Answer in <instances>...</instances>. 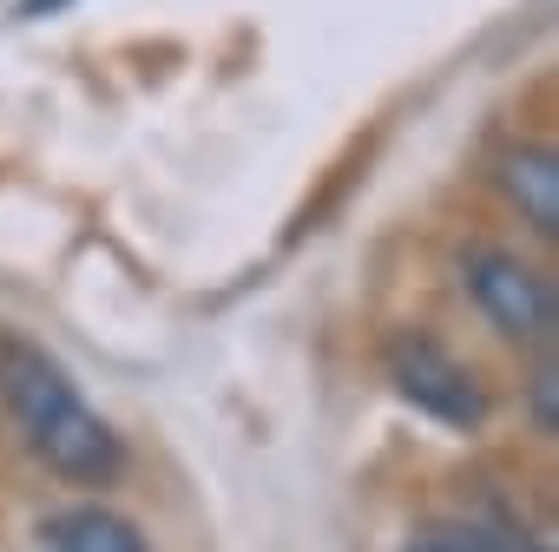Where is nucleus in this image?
<instances>
[{"mask_svg": "<svg viewBox=\"0 0 559 552\" xmlns=\"http://www.w3.org/2000/svg\"><path fill=\"white\" fill-rule=\"evenodd\" d=\"M0 401H8L27 454L67 487H106L126 467L112 421L80 395V382L27 336H0Z\"/></svg>", "mask_w": 559, "mask_h": 552, "instance_id": "nucleus-1", "label": "nucleus"}, {"mask_svg": "<svg viewBox=\"0 0 559 552\" xmlns=\"http://www.w3.org/2000/svg\"><path fill=\"white\" fill-rule=\"evenodd\" d=\"M461 290L474 297V310H480L507 343H526V349H546V343H552V323H559L552 284H546L533 263H520L513 250H500V243L461 250Z\"/></svg>", "mask_w": 559, "mask_h": 552, "instance_id": "nucleus-2", "label": "nucleus"}, {"mask_svg": "<svg viewBox=\"0 0 559 552\" xmlns=\"http://www.w3.org/2000/svg\"><path fill=\"white\" fill-rule=\"evenodd\" d=\"M389 382H395V395L408 408H421L441 428H480L487 421V395H480L474 369L454 349H441L435 336H421V329H402L389 343Z\"/></svg>", "mask_w": 559, "mask_h": 552, "instance_id": "nucleus-3", "label": "nucleus"}, {"mask_svg": "<svg viewBox=\"0 0 559 552\" xmlns=\"http://www.w3.org/2000/svg\"><path fill=\"white\" fill-rule=\"evenodd\" d=\"M493 178H500V197L520 211V224L533 237L559 230V158H552V145H513Z\"/></svg>", "mask_w": 559, "mask_h": 552, "instance_id": "nucleus-4", "label": "nucleus"}, {"mask_svg": "<svg viewBox=\"0 0 559 552\" xmlns=\"http://www.w3.org/2000/svg\"><path fill=\"white\" fill-rule=\"evenodd\" d=\"M47 552H145V539L112 506H73L47 526Z\"/></svg>", "mask_w": 559, "mask_h": 552, "instance_id": "nucleus-5", "label": "nucleus"}, {"mask_svg": "<svg viewBox=\"0 0 559 552\" xmlns=\"http://www.w3.org/2000/svg\"><path fill=\"white\" fill-rule=\"evenodd\" d=\"M467 526V552H552L546 539H533L520 519H507V513H474V519H461Z\"/></svg>", "mask_w": 559, "mask_h": 552, "instance_id": "nucleus-6", "label": "nucleus"}, {"mask_svg": "<svg viewBox=\"0 0 559 552\" xmlns=\"http://www.w3.org/2000/svg\"><path fill=\"white\" fill-rule=\"evenodd\" d=\"M552 401H559V375H552V356H539V369H533V428L539 434H559Z\"/></svg>", "mask_w": 559, "mask_h": 552, "instance_id": "nucleus-7", "label": "nucleus"}, {"mask_svg": "<svg viewBox=\"0 0 559 552\" xmlns=\"http://www.w3.org/2000/svg\"><path fill=\"white\" fill-rule=\"evenodd\" d=\"M402 552H467V526H461V519H448V526H421Z\"/></svg>", "mask_w": 559, "mask_h": 552, "instance_id": "nucleus-8", "label": "nucleus"}, {"mask_svg": "<svg viewBox=\"0 0 559 552\" xmlns=\"http://www.w3.org/2000/svg\"><path fill=\"white\" fill-rule=\"evenodd\" d=\"M60 8H67V0H21V14H27V21H40V14H60Z\"/></svg>", "mask_w": 559, "mask_h": 552, "instance_id": "nucleus-9", "label": "nucleus"}]
</instances>
